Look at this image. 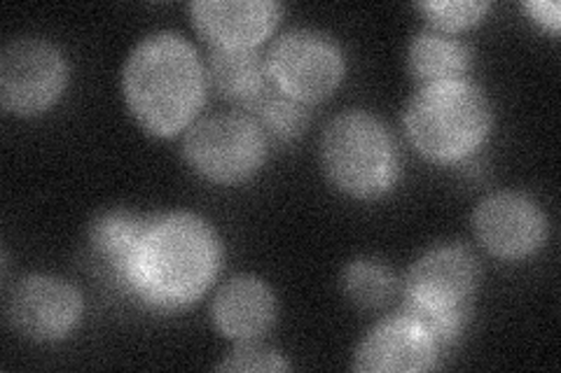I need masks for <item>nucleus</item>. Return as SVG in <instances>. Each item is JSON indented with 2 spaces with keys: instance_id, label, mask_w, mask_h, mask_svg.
I'll return each mask as SVG.
<instances>
[{
  "instance_id": "nucleus-1",
  "label": "nucleus",
  "mask_w": 561,
  "mask_h": 373,
  "mask_svg": "<svg viewBox=\"0 0 561 373\" xmlns=\"http://www.w3.org/2000/svg\"><path fill=\"white\" fill-rule=\"evenodd\" d=\"M222 264V245L195 212L146 218L129 264V294L157 311H183L208 292Z\"/></svg>"
},
{
  "instance_id": "nucleus-2",
  "label": "nucleus",
  "mask_w": 561,
  "mask_h": 373,
  "mask_svg": "<svg viewBox=\"0 0 561 373\" xmlns=\"http://www.w3.org/2000/svg\"><path fill=\"white\" fill-rule=\"evenodd\" d=\"M122 94L140 129L157 138H173L190 129L202 110L204 61L181 33H150L122 68Z\"/></svg>"
},
{
  "instance_id": "nucleus-3",
  "label": "nucleus",
  "mask_w": 561,
  "mask_h": 373,
  "mask_svg": "<svg viewBox=\"0 0 561 373\" xmlns=\"http://www.w3.org/2000/svg\"><path fill=\"white\" fill-rule=\"evenodd\" d=\"M402 124L421 156L447 166L463 162L484 143L494 127V108L478 84L435 82L410 98Z\"/></svg>"
},
{
  "instance_id": "nucleus-4",
  "label": "nucleus",
  "mask_w": 561,
  "mask_h": 373,
  "mask_svg": "<svg viewBox=\"0 0 561 373\" xmlns=\"http://www.w3.org/2000/svg\"><path fill=\"white\" fill-rule=\"evenodd\" d=\"M480 288L478 261L461 245L421 255L402 280V311L419 319L443 348L459 339Z\"/></svg>"
},
{
  "instance_id": "nucleus-5",
  "label": "nucleus",
  "mask_w": 561,
  "mask_h": 373,
  "mask_svg": "<svg viewBox=\"0 0 561 373\" xmlns=\"http://www.w3.org/2000/svg\"><path fill=\"white\" fill-rule=\"evenodd\" d=\"M321 166L332 187L351 199L370 201L393 189L400 175V154L379 117L346 110L323 131Z\"/></svg>"
},
{
  "instance_id": "nucleus-6",
  "label": "nucleus",
  "mask_w": 561,
  "mask_h": 373,
  "mask_svg": "<svg viewBox=\"0 0 561 373\" xmlns=\"http://www.w3.org/2000/svg\"><path fill=\"white\" fill-rule=\"evenodd\" d=\"M187 166L214 185H241L262 168L267 138L245 113L197 119L183 138Z\"/></svg>"
},
{
  "instance_id": "nucleus-7",
  "label": "nucleus",
  "mask_w": 561,
  "mask_h": 373,
  "mask_svg": "<svg viewBox=\"0 0 561 373\" xmlns=\"http://www.w3.org/2000/svg\"><path fill=\"white\" fill-rule=\"evenodd\" d=\"M265 63L270 82L278 92L305 105L330 98L346 75L340 45L311 28H295L278 35Z\"/></svg>"
},
{
  "instance_id": "nucleus-8",
  "label": "nucleus",
  "mask_w": 561,
  "mask_h": 373,
  "mask_svg": "<svg viewBox=\"0 0 561 373\" xmlns=\"http://www.w3.org/2000/svg\"><path fill=\"white\" fill-rule=\"evenodd\" d=\"M68 82V66L57 45L43 38H16L0 55V103L16 117L43 115Z\"/></svg>"
},
{
  "instance_id": "nucleus-9",
  "label": "nucleus",
  "mask_w": 561,
  "mask_h": 373,
  "mask_svg": "<svg viewBox=\"0 0 561 373\" xmlns=\"http://www.w3.org/2000/svg\"><path fill=\"white\" fill-rule=\"evenodd\" d=\"M84 313L82 294L70 282L33 273L8 292L5 317L10 327L35 343H57L73 331Z\"/></svg>"
},
{
  "instance_id": "nucleus-10",
  "label": "nucleus",
  "mask_w": 561,
  "mask_h": 373,
  "mask_svg": "<svg viewBox=\"0 0 561 373\" xmlns=\"http://www.w3.org/2000/svg\"><path fill=\"white\" fill-rule=\"evenodd\" d=\"M472 231L491 257L519 261L536 255L548 238V218L519 191H496L472 212Z\"/></svg>"
},
{
  "instance_id": "nucleus-11",
  "label": "nucleus",
  "mask_w": 561,
  "mask_h": 373,
  "mask_svg": "<svg viewBox=\"0 0 561 373\" xmlns=\"http://www.w3.org/2000/svg\"><path fill=\"white\" fill-rule=\"evenodd\" d=\"M443 346L405 311L377 323L354 352L351 369L360 373L431 371L440 362Z\"/></svg>"
},
{
  "instance_id": "nucleus-12",
  "label": "nucleus",
  "mask_w": 561,
  "mask_h": 373,
  "mask_svg": "<svg viewBox=\"0 0 561 373\" xmlns=\"http://www.w3.org/2000/svg\"><path fill=\"white\" fill-rule=\"evenodd\" d=\"M192 24L210 49H257L278 26L284 8L274 0H199Z\"/></svg>"
},
{
  "instance_id": "nucleus-13",
  "label": "nucleus",
  "mask_w": 561,
  "mask_h": 373,
  "mask_svg": "<svg viewBox=\"0 0 561 373\" xmlns=\"http://www.w3.org/2000/svg\"><path fill=\"white\" fill-rule=\"evenodd\" d=\"M276 319V296L257 276H234L216 292L210 323L232 343H253L265 336Z\"/></svg>"
},
{
  "instance_id": "nucleus-14",
  "label": "nucleus",
  "mask_w": 561,
  "mask_h": 373,
  "mask_svg": "<svg viewBox=\"0 0 561 373\" xmlns=\"http://www.w3.org/2000/svg\"><path fill=\"white\" fill-rule=\"evenodd\" d=\"M146 218L129 210H105L87 229V259L111 288L129 294V264Z\"/></svg>"
},
{
  "instance_id": "nucleus-15",
  "label": "nucleus",
  "mask_w": 561,
  "mask_h": 373,
  "mask_svg": "<svg viewBox=\"0 0 561 373\" xmlns=\"http://www.w3.org/2000/svg\"><path fill=\"white\" fill-rule=\"evenodd\" d=\"M408 70L421 86L449 80H466L472 66V49L466 40L437 28H421L408 45Z\"/></svg>"
},
{
  "instance_id": "nucleus-16",
  "label": "nucleus",
  "mask_w": 561,
  "mask_h": 373,
  "mask_svg": "<svg viewBox=\"0 0 561 373\" xmlns=\"http://www.w3.org/2000/svg\"><path fill=\"white\" fill-rule=\"evenodd\" d=\"M206 84L239 105H249L270 84L265 57L257 49H210L206 57Z\"/></svg>"
},
{
  "instance_id": "nucleus-17",
  "label": "nucleus",
  "mask_w": 561,
  "mask_h": 373,
  "mask_svg": "<svg viewBox=\"0 0 561 373\" xmlns=\"http://www.w3.org/2000/svg\"><path fill=\"white\" fill-rule=\"evenodd\" d=\"M243 110L257 124L265 138L276 140V143H288V140L302 136L309 124V105L278 92L272 82Z\"/></svg>"
},
{
  "instance_id": "nucleus-18",
  "label": "nucleus",
  "mask_w": 561,
  "mask_h": 373,
  "mask_svg": "<svg viewBox=\"0 0 561 373\" xmlns=\"http://www.w3.org/2000/svg\"><path fill=\"white\" fill-rule=\"evenodd\" d=\"M342 288L344 294L351 299V304L365 311H375L389 304L398 290V282L393 271L383 261L360 257L344 269Z\"/></svg>"
},
{
  "instance_id": "nucleus-19",
  "label": "nucleus",
  "mask_w": 561,
  "mask_h": 373,
  "mask_svg": "<svg viewBox=\"0 0 561 373\" xmlns=\"http://www.w3.org/2000/svg\"><path fill=\"white\" fill-rule=\"evenodd\" d=\"M419 10L426 14L431 28L443 33H459L480 24L489 14V3H476V0H440V3H421Z\"/></svg>"
},
{
  "instance_id": "nucleus-20",
  "label": "nucleus",
  "mask_w": 561,
  "mask_h": 373,
  "mask_svg": "<svg viewBox=\"0 0 561 373\" xmlns=\"http://www.w3.org/2000/svg\"><path fill=\"white\" fill-rule=\"evenodd\" d=\"M216 371H234V373H270V371H290L288 360L274 348L253 343H237V348L227 358L216 364Z\"/></svg>"
},
{
  "instance_id": "nucleus-21",
  "label": "nucleus",
  "mask_w": 561,
  "mask_h": 373,
  "mask_svg": "<svg viewBox=\"0 0 561 373\" xmlns=\"http://www.w3.org/2000/svg\"><path fill=\"white\" fill-rule=\"evenodd\" d=\"M524 12L529 14L538 26L548 28L552 33H559V26H561L559 3H550V0H536V3H526Z\"/></svg>"
}]
</instances>
